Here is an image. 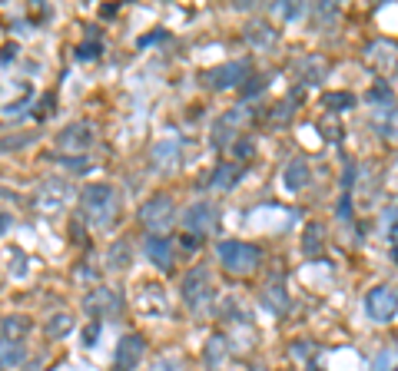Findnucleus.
Here are the masks:
<instances>
[{
	"mask_svg": "<svg viewBox=\"0 0 398 371\" xmlns=\"http://www.w3.org/2000/svg\"><path fill=\"white\" fill-rule=\"evenodd\" d=\"M80 206H83V216L93 229H103V225L113 223V216L120 212V196L110 182H93L83 189L80 196Z\"/></svg>",
	"mask_w": 398,
	"mask_h": 371,
	"instance_id": "nucleus-1",
	"label": "nucleus"
},
{
	"mask_svg": "<svg viewBox=\"0 0 398 371\" xmlns=\"http://www.w3.org/2000/svg\"><path fill=\"white\" fill-rule=\"evenodd\" d=\"M216 252H219V262L230 268V272H236V275L252 272V268L259 266V249L249 245V242H239V239H226V242H219Z\"/></svg>",
	"mask_w": 398,
	"mask_h": 371,
	"instance_id": "nucleus-2",
	"label": "nucleus"
},
{
	"mask_svg": "<svg viewBox=\"0 0 398 371\" xmlns=\"http://www.w3.org/2000/svg\"><path fill=\"white\" fill-rule=\"evenodd\" d=\"M209 292H213V279H209V272L202 266L189 268L183 275V285H180V295H183L186 309H193V312H199L206 302H209Z\"/></svg>",
	"mask_w": 398,
	"mask_h": 371,
	"instance_id": "nucleus-3",
	"label": "nucleus"
},
{
	"mask_svg": "<svg viewBox=\"0 0 398 371\" xmlns=\"http://www.w3.org/2000/svg\"><path fill=\"white\" fill-rule=\"evenodd\" d=\"M146 352V338L137 331H126L116 345V358H113V371H137Z\"/></svg>",
	"mask_w": 398,
	"mask_h": 371,
	"instance_id": "nucleus-4",
	"label": "nucleus"
},
{
	"mask_svg": "<svg viewBox=\"0 0 398 371\" xmlns=\"http://www.w3.org/2000/svg\"><path fill=\"white\" fill-rule=\"evenodd\" d=\"M173 212H176V206H173L169 196H153V199H146L139 206V223L146 229H153V232H159V229H166L173 223Z\"/></svg>",
	"mask_w": 398,
	"mask_h": 371,
	"instance_id": "nucleus-5",
	"label": "nucleus"
},
{
	"mask_svg": "<svg viewBox=\"0 0 398 371\" xmlns=\"http://www.w3.org/2000/svg\"><path fill=\"white\" fill-rule=\"evenodd\" d=\"M365 60L375 74H382V76L395 74L398 70V44L395 40H372V44L365 46Z\"/></svg>",
	"mask_w": 398,
	"mask_h": 371,
	"instance_id": "nucleus-6",
	"label": "nucleus"
},
{
	"mask_svg": "<svg viewBox=\"0 0 398 371\" xmlns=\"http://www.w3.org/2000/svg\"><path fill=\"white\" fill-rule=\"evenodd\" d=\"M245 74H249V67H245L243 60H230V63H219L213 70H206V83L213 89H236L239 83H245Z\"/></svg>",
	"mask_w": 398,
	"mask_h": 371,
	"instance_id": "nucleus-7",
	"label": "nucleus"
},
{
	"mask_svg": "<svg viewBox=\"0 0 398 371\" xmlns=\"http://www.w3.org/2000/svg\"><path fill=\"white\" fill-rule=\"evenodd\" d=\"M67 202H70V186H67L63 179H46L44 186L37 189V206H40V212H46V216L63 212Z\"/></svg>",
	"mask_w": 398,
	"mask_h": 371,
	"instance_id": "nucleus-8",
	"label": "nucleus"
},
{
	"mask_svg": "<svg viewBox=\"0 0 398 371\" xmlns=\"http://www.w3.org/2000/svg\"><path fill=\"white\" fill-rule=\"evenodd\" d=\"M365 309L375 322H392L395 312H398V292L395 288H388V285L372 288V292L365 295Z\"/></svg>",
	"mask_w": 398,
	"mask_h": 371,
	"instance_id": "nucleus-9",
	"label": "nucleus"
},
{
	"mask_svg": "<svg viewBox=\"0 0 398 371\" xmlns=\"http://www.w3.org/2000/svg\"><path fill=\"white\" fill-rule=\"evenodd\" d=\"M53 139H57V146H60L63 153H87V149L93 146V139H96V136H93L90 123H83V119H80V123L63 126V130L53 136Z\"/></svg>",
	"mask_w": 398,
	"mask_h": 371,
	"instance_id": "nucleus-10",
	"label": "nucleus"
},
{
	"mask_svg": "<svg viewBox=\"0 0 398 371\" xmlns=\"http://www.w3.org/2000/svg\"><path fill=\"white\" fill-rule=\"evenodd\" d=\"M123 305V298L113 292V288H107V285H96L90 295L83 298V309L93 315V318H107V315H116Z\"/></svg>",
	"mask_w": 398,
	"mask_h": 371,
	"instance_id": "nucleus-11",
	"label": "nucleus"
},
{
	"mask_svg": "<svg viewBox=\"0 0 398 371\" xmlns=\"http://www.w3.org/2000/svg\"><path fill=\"white\" fill-rule=\"evenodd\" d=\"M183 225L193 232V236H206V232L216 225V206L213 202H193V206L186 209Z\"/></svg>",
	"mask_w": 398,
	"mask_h": 371,
	"instance_id": "nucleus-12",
	"label": "nucleus"
},
{
	"mask_svg": "<svg viewBox=\"0 0 398 371\" xmlns=\"http://www.w3.org/2000/svg\"><path fill=\"white\" fill-rule=\"evenodd\" d=\"M166 309H169V302H166V292H163V285L146 282L143 288H139V312H146V315H163Z\"/></svg>",
	"mask_w": 398,
	"mask_h": 371,
	"instance_id": "nucleus-13",
	"label": "nucleus"
},
{
	"mask_svg": "<svg viewBox=\"0 0 398 371\" xmlns=\"http://www.w3.org/2000/svg\"><path fill=\"white\" fill-rule=\"evenodd\" d=\"M309 163H306V156H295L289 166H286V173H282V186L289 189V193H302L309 186Z\"/></svg>",
	"mask_w": 398,
	"mask_h": 371,
	"instance_id": "nucleus-14",
	"label": "nucleus"
},
{
	"mask_svg": "<svg viewBox=\"0 0 398 371\" xmlns=\"http://www.w3.org/2000/svg\"><path fill=\"white\" fill-rule=\"evenodd\" d=\"M146 259H150L156 268L169 272V268H173V242L163 236H150L146 239Z\"/></svg>",
	"mask_w": 398,
	"mask_h": 371,
	"instance_id": "nucleus-15",
	"label": "nucleus"
},
{
	"mask_svg": "<svg viewBox=\"0 0 398 371\" xmlns=\"http://www.w3.org/2000/svg\"><path fill=\"white\" fill-rule=\"evenodd\" d=\"M33 322L27 315H3L0 318V335L7 338V342H20V338H27L31 335Z\"/></svg>",
	"mask_w": 398,
	"mask_h": 371,
	"instance_id": "nucleus-16",
	"label": "nucleus"
},
{
	"mask_svg": "<svg viewBox=\"0 0 398 371\" xmlns=\"http://www.w3.org/2000/svg\"><path fill=\"white\" fill-rule=\"evenodd\" d=\"M239 176H243V163H219L209 176V189H232Z\"/></svg>",
	"mask_w": 398,
	"mask_h": 371,
	"instance_id": "nucleus-17",
	"label": "nucleus"
},
{
	"mask_svg": "<svg viewBox=\"0 0 398 371\" xmlns=\"http://www.w3.org/2000/svg\"><path fill=\"white\" fill-rule=\"evenodd\" d=\"M236 123H239V113H230V117H219L213 126V143L219 149L223 146H232V139H236Z\"/></svg>",
	"mask_w": 398,
	"mask_h": 371,
	"instance_id": "nucleus-18",
	"label": "nucleus"
},
{
	"mask_svg": "<svg viewBox=\"0 0 398 371\" xmlns=\"http://www.w3.org/2000/svg\"><path fill=\"white\" fill-rule=\"evenodd\" d=\"M279 37V30H272L266 20H252L249 27H245V40L252 46H272Z\"/></svg>",
	"mask_w": 398,
	"mask_h": 371,
	"instance_id": "nucleus-19",
	"label": "nucleus"
},
{
	"mask_svg": "<svg viewBox=\"0 0 398 371\" xmlns=\"http://www.w3.org/2000/svg\"><path fill=\"white\" fill-rule=\"evenodd\" d=\"M130 259H133V252H130V242H113L107 252V268H113V272H120V268H130Z\"/></svg>",
	"mask_w": 398,
	"mask_h": 371,
	"instance_id": "nucleus-20",
	"label": "nucleus"
},
{
	"mask_svg": "<svg viewBox=\"0 0 398 371\" xmlns=\"http://www.w3.org/2000/svg\"><path fill=\"white\" fill-rule=\"evenodd\" d=\"M20 361H24V348H20V342H7V338L0 335V371L14 368V365H20Z\"/></svg>",
	"mask_w": 398,
	"mask_h": 371,
	"instance_id": "nucleus-21",
	"label": "nucleus"
},
{
	"mask_svg": "<svg viewBox=\"0 0 398 371\" xmlns=\"http://www.w3.org/2000/svg\"><path fill=\"white\" fill-rule=\"evenodd\" d=\"M44 331H46V338H67V335L73 331V318H70L67 312H57L44 325Z\"/></svg>",
	"mask_w": 398,
	"mask_h": 371,
	"instance_id": "nucleus-22",
	"label": "nucleus"
},
{
	"mask_svg": "<svg viewBox=\"0 0 398 371\" xmlns=\"http://www.w3.org/2000/svg\"><path fill=\"white\" fill-rule=\"evenodd\" d=\"M322 236H325V229L319 223H309L306 225V236H302V252L312 259V255L322 252Z\"/></svg>",
	"mask_w": 398,
	"mask_h": 371,
	"instance_id": "nucleus-23",
	"label": "nucleus"
},
{
	"mask_svg": "<svg viewBox=\"0 0 398 371\" xmlns=\"http://www.w3.org/2000/svg\"><path fill=\"white\" fill-rule=\"evenodd\" d=\"M176 156H180V143H176V139H163V143L153 146V166L176 163Z\"/></svg>",
	"mask_w": 398,
	"mask_h": 371,
	"instance_id": "nucleus-24",
	"label": "nucleus"
},
{
	"mask_svg": "<svg viewBox=\"0 0 398 371\" xmlns=\"http://www.w3.org/2000/svg\"><path fill=\"white\" fill-rule=\"evenodd\" d=\"M226 348H230V345H226L223 335H213V338H209V345H206V365H209L213 371L226 361Z\"/></svg>",
	"mask_w": 398,
	"mask_h": 371,
	"instance_id": "nucleus-25",
	"label": "nucleus"
},
{
	"mask_svg": "<svg viewBox=\"0 0 398 371\" xmlns=\"http://www.w3.org/2000/svg\"><path fill=\"white\" fill-rule=\"evenodd\" d=\"M355 106V96L345 93V89H336V93H325V110L329 113H345Z\"/></svg>",
	"mask_w": 398,
	"mask_h": 371,
	"instance_id": "nucleus-26",
	"label": "nucleus"
},
{
	"mask_svg": "<svg viewBox=\"0 0 398 371\" xmlns=\"http://www.w3.org/2000/svg\"><path fill=\"white\" fill-rule=\"evenodd\" d=\"M37 139L33 133H3L0 136V153H17V149H27Z\"/></svg>",
	"mask_w": 398,
	"mask_h": 371,
	"instance_id": "nucleus-27",
	"label": "nucleus"
},
{
	"mask_svg": "<svg viewBox=\"0 0 398 371\" xmlns=\"http://www.w3.org/2000/svg\"><path fill=\"white\" fill-rule=\"evenodd\" d=\"M302 74H306V83H319L322 76H325V63L319 57H306L302 63Z\"/></svg>",
	"mask_w": 398,
	"mask_h": 371,
	"instance_id": "nucleus-28",
	"label": "nucleus"
},
{
	"mask_svg": "<svg viewBox=\"0 0 398 371\" xmlns=\"http://www.w3.org/2000/svg\"><path fill=\"white\" fill-rule=\"evenodd\" d=\"M150 371H183V365H180L176 358L159 355V358H156V361H153V365H150Z\"/></svg>",
	"mask_w": 398,
	"mask_h": 371,
	"instance_id": "nucleus-29",
	"label": "nucleus"
},
{
	"mask_svg": "<svg viewBox=\"0 0 398 371\" xmlns=\"http://www.w3.org/2000/svg\"><path fill=\"white\" fill-rule=\"evenodd\" d=\"M368 100H375V103H382V100H385V103H392V89L385 87V83H379V87L368 93Z\"/></svg>",
	"mask_w": 398,
	"mask_h": 371,
	"instance_id": "nucleus-30",
	"label": "nucleus"
},
{
	"mask_svg": "<svg viewBox=\"0 0 398 371\" xmlns=\"http://www.w3.org/2000/svg\"><path fill=\"white\" fill-rule=\"evenodd\" d=\"M77 53H80V60H96L100 57V44H83Z\"/></svg>",
	"mask_w": 398,
	"mask_h": 371,
	"instance_id": "nucleus-31",
	"label": "nucleus"
},
{
	"mask_svg": "<svg viewBox=\"0 0 398 371\" xmlns=\"http://www.w3.org/2000/svg\"><path fill=\"white\" fill-rule=\"evenodd\" d=\"M96 338H100V322L87 325V331H83V345H96Z\"/></svg>",
	"mask_w": 398,
	"mask_h": 371,
	"instance_id": "nucleus-32",
	"label": "nucleus"
},
{
	"mask_svg": "<svg viewBox=\"0 0 398 371\" xmlns=\"http://www.w3.org/2000/svg\"><path fill=\"white\" fill-rule=\"evenodd\" d=\"M245 83H249V87H245V96H252V93H259V89L266 87V83H262V76H256V80H245Z\"/></svg>",
	"mask_w": 398,
	"mask_h": 371,
	"instance_id": "nucleus-33",
	"label": "nucleus"
},
{
	"mask_svg": "<svg viewBox=\"0 0 398 371\" xmlns=\"http://www.w3.org/2000/svg\"><path fill=\"white\" fill-rule=\"evenodd\" d=\"M352 216V206H349V196H342V202H338V219H349Z\"/></svg>",
	"mask_w": 398,
	"mask_h": 371,
	"instance_id": "nucleus-34",
	"label": "nucleus"
},
{
	"mask_svg": "<svg viewBox=\"0 0 398 371\" xmlns=\"http://www.w3.org/2000/svg\"><path fill=\"white\" fill-rule=\"evenodd\" d=\"M163 37H166V33L159 30V33H153V37H143V40H139V46H146V44H156V40H163Z\"/></svg>",
	"mask_w": 398,
	"mask_h": 371,
	"instance_id": "nucleus-35",
	"label": "nucleus"
},
{
	"mask_svg": "<svg viewBox=\"0 0 398 371\" xmlns=\"http://www.w3.org/2000/svg\"><path fill=\"white\" fill-rule=\"evenodd\" d=\"M388 239H392V242H395V245H398V223L392 225V229H388Z\"/></svg>",
	"mask_w": 398,
	"mask_h": 371,
	"instance_id": "nucleus-36",
	"label": "nucleus"
},
{
	"mask_svg": "<svg viewBox=\"0 0 398 371\" xmlns=\"http://www.w3.org/2000/svg\"><path fill=\"white\" fill-rule=\"evenodd\" d=\"M395 371H398V368H395Z\"/></svg>",
	"mask_w": 398,
	"mask_h": 371,
	"instance_id": "nucleus-37",
	"label": "nucleus"
}]
</instances>
